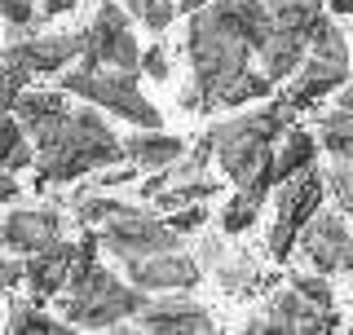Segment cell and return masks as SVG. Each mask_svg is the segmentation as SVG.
Returning <instances> with one entry per match:
<instances>
[{
	"label": "cell",
	"mask_w": 353,
	"mask_h": 335,
	"mask_svg": "<svg viewBox=\"0 0 353 335\" xmlns=\"http://www.w3.org/2000/svg\"><path fill=\"white\" fill-rule=\"evenodd\" d=\"M190 31H185V58H190V84H181L176 106L190 115H212L225 102L230 84L252 66V44L243 36L230 0H208L203 9H194Z\"/></svg>",
	"instance_id": "obj_1"
},
{
	"label": "cell",
	"mask_w": 353,
	"mask_h": 335,
	"mask_svg": "<svg viewBox=\"0 0 353 335\" xmlns=\"http://www.w3.org/2000/svg\"><path fill=\"white\" fill-rule=\"evenodd\" d=\"M296 119L292 106L274 97L265 110H243L234 119H221L208 128L212 137V154L221 172L234 181V190H252V194L270 199L274 190V146H279L283 128Z\"/></svg>",
	"instance_id": "obj_2"
},
{
	"label": "cell",
	"mask_w": 353,
	"mask_h": 335,
	"mask_svg": "<svg viewBox=\"0 0 353 335\" xmlns=\"http://www.w3.org/2000/svg\"><path fill=\"white\" fill-rule=\"evenodd\" d=\"M124 159V141L110 132V124L97 115L93 106L66 110V119L53 132H44L36 141V185H62L75 176H88L106 163Z\"/></svg>",
	"instance_id": "obj_3"
},
{
	"label": "cell",
	"mask_w": 353,
	"mask_h": 335,
	"mask_svg": "<svg viewBox=\"0 0 353 335\" xmlns=\"http://www.w3.org/2000/svg\"><path fill=\"white\" fill-rule=\"evenodd\" d=\"M146 300H150V292L115 278L110 270H102V265H93L80 283L66 287L62 318L71 322V327H80V331H119V322L137 318Z\"/></svg>",
	"instance_id": "obj_4"
},
{
	"label": "cell",
	"mask_w": 353,
	"mask_h": 335,
	"mask_svg": "<svg viewBox=\"0 0 353 335\" xmlns=\"http://www.w3.org/2000/svg\"><path fill=\"white\" fill-rule=\"evenodd\" d=\"M62 93L66 97H84L88 106L110 110V115L128 119L137 128H163V115L154 110V102H146L137 88V75L132 71H110V66H75V71L62 75Z\"/></svg>",
	"instance_id": "obj_5"
},
{
	"label": "cell",
	"mask_w": 353,
	"mask_h": 335,
	"mask_svg": "<svg viewBox=\"0 0 353 335\" xmlns=\"http://www.w3.org/2000/svg\"><path fill=\"white\" fill-rule=\"evenodd\" d=\"M274 194V230H270V256L274 261H287L296 252V234L318 207H323V194H327V172L318 163L292 172L287 181H279L270 190Z\"/></svg>",
	"instance_id": "obj_6"
},
{
	"label": "cell",
	"mask_w": 353,
	"mask_h": 335,
	"mask_svg": "<svg viewBox=\"0 0 353 335\" xmlns=\"http://www.w3.org/2000/svg\"><path fill=\"white\" fill-rule=\"evenodd\" d=\"M97 243L115 256V261H132V256H150V252H168L181 247V234H176L163 216H154L146 207L119 203V212L97 225Z\"/></svg>",
	"instance_id": "obj_7"
},
{
	"label": "cell",
	"mask_w": 353,
	"mask_h": 335,
	"mask_svg": "<svg viewBox=\"0 0 353 335\" xmlns=\"http://www.w3.org/2000/svg\"><path fill=\"white\" fill-rule=\"evenodd\" d=\"M80 66H110V71H132L141 75V49L132 36V22L124 14V5H106L97 9L93 27L84 31V49H80Z\"/></svg>",
	"instance_id": "obj_8"
},
{
	"label": "cell",
	"mask_w": 353,
	"mask_h": 335,
	"mask_svg": "<svg viewBox=\"0 0 353 335\" xmlns=\"http://www.w3.org/2000/svg\"><path fill=\"white\" fill-rule=\"evenodd\" d=\"M340 314L336 309H323L314 300H305L296 287H283V292L270 296L265 314H256L248 322V335H318V331H336Z\"/></svg>",
	"instance_id": "obj_9"
},
{
	"label": "cell",
	"mask_w": 353,
	"mask_h": 335,
	"mask_svg": "<svg viewBox=\"0 0 353 335\" xmlns=\"http://www.w3.org/2000/svg\"><path fill=\"white\" fill-rule=\"evenodd\" d=\"M296 252L327 278L331 274H353V234H349L340 212L318 207L314 216L301 225V234H296Z\"/></svg>",
	"instance_id": "obj_10"
},
{
	"label": "cell",
	"mask_w": 353,
	"mask_h": 335,
	"mask_svg": "<svg viewBox=\"0 0 353 335\" xmlns=\"http://www.w3.org/2000/svg\"><path fill=\"white\" fill-rule=\"evenodd\" d=\"M119 265L128 270V283L141 287V292H190V287H199V278H203V265L185 247L132 256V261H119Z\"/></svg>",
	"instance_id": "obj_11"
},
{
	"label": "cell",
	"mask_w": 353,
	"mask_h": 335,
	"mask_svg": "<svg viewBox=\"0 0 353 335\" xmlns=\"http://www.w3.org/2000/svg\"><path fill=\"white\" fill-rule=\"evenodd\" d=\"M137 322L150 335H212L216 331V318L190 292H163L159 300H146Z\"/></svg>",
	"instance_id": "obj_12"
},
{
	"label": "cell",
	"mask_w": 353,
	"mask_h": 335,
	"mask_svg": "<svg viewBox=\"0 0 353 335\" xmlns=\"http://www.w3.org/2000/svg\"><path fill=\"white\" fill-rule=\"evenodd\" d=\"M80 49H84V31H62V36H40L36 31V36L9 40L5 58L22 66L27 75H58L80 58Z\"/></svg>",
	"instance_id": "obj_13"
},
{
	"label": "cell",
	"mask_w": 353,
	"mask_h": 335,
	"mask_svg": "<svg viewBox=\"0 0 353 335\" xmlns=\"http://www.w3.org/2000/svg\"><path fill=\"white\" fill-rule=\"evenodd\" d=\"M349 62H340V58H323V53H305V62L296 66L292 75H287V84L283 88V97L279 102L283 106H292V110H309V106H318L323 97H331L340 84L349 80Z\"/></svg>",
	"instance_id": "obj_14"
},
{
	"label": "cell",
	"mask_w": 353,
	"mask_h": 335,
	"mask_svg": "<svg viewBox=\"0 0 353 335\" xmlns=\"http://www.w3.org/2000/svg\"><path fill=\"white\" fill-rule=\"evenodd\" d=\"M199 265H203V270H212V274H216V283L225 287L230 296H256L261 287H270V278L261 274V265L252 261L248 252L225 247V243L212 238V234L199 243Z\"/></svg>",
	"instance_id": "obj_15"
},
{
	"label": "cell",
	"mask_w": 353,
	"mask_h": 335,
	"mask_svg": "<svg viewBox=\"0 0 353 335\" xmlns=\"http://www.w3.org/2000/svg\"><path fill=\"white\" fill-rule=\"evenodd\" d=\"M53 238H62L58 207H18V212H9V216L0 221V247H9V252L31 256Z\"/></svg>",
	"instance_id": "obj_16"
},
{
	"label": "cell",
	"mask_w": 353,
	"mask_h": 335,
	"mask_svg": "<svg viewBox=\"0 0 353 335\" xmlns=\"http://www.w3.org/2000/svg\"><path fill=\"white\" fill-rule=\"evenodd\" d=\"M71 261H75V243H66V238L44 243L40 252H31L27 261H22V278L31 283L36 300H49V296L62 292L66 278H71Z\"/></svg>",
	"instance_id": "obj_17"
},
{
	"label": "cell",
	"mask_w": 353,
	"mask_h": 335,
	"mask_svg": "<svg viewBox=\"0 0 353 335\" xmlns=\"http://www.w3.org/2000/svg\"><path fill=\"white\" fill-rule=\"evenodd\" d=\"M305 53H309V36H305V31H292V27L270 22V31H265V44L256 49V58H261V71L270 75L274 84H283L287 75L305 62Z\"/></svg>",
	"instance_id": "obj_18"
},
{
	"label": "cell",
	"mask_w": 353,
	"mask_h": 335,
	"mask_svg": "<svg viewBox=\"0 0 353 335\" xmlns=\"http://www.w3.org/2000/svg\"><path fill=\"white\" fill-rule=\"evenodd\" d=\"M14 110H18V124H22V132L31 137V146L44 137V132H53L66 119V110H71V102H66V93L58 88V93H27L22 88L18 93V102H14Z\"/></svg>",
	"instance_id": "obj_19"
},
{
	"label": "cell",
	"mask_w": 353,
	"mask_h": 335,
	"mask_svg": "<svg viewBox=\"0 0 353 335\" xmlns=\"http://www.w3.org/2000/svg\"><path fill=\"white\" fill-rule=\"evenodd\" d=\"M185 141L172 137L163 128H137L132 137L124 141V159L137 163V172H154V168H168L172 159H181Z\"/></svg>",
	"instance_id": "obj_20"
},
{
	"label": "cell",
	"mask_w": 353,
	"mask_h": 335,
	"mask_svg": "<svg viewBox=\"0 0 353 335\" xmlns=\"http://www.w3.org/2000/svg\"><path fill=\"white\" fill-rule=\"evenodd\" d=\"M318 163V137L309 128H283V146H274V185L287 181L292 172H301V168Z\"/></svg>",
	"instance_id": "obj_21"
},
{
	"label": "cell",
	"mask_w": 353,
	"mask_h": 335,
	"mask_svg": "<svg viewBox=\"0 0 353 335\" xmlns=\"http://www.w3.org/2000/svg\"><path fill=\"white\" fill-rule=\"evenodd\" d=\"M31 163H36V146H31V137L22 132L14 110H5V115H0V168L22 172V168H31Z\"/></svg>",
	"instance_id": "obj_22"
},
{
	"label": "cell",
	"mask_w": 353,
	"mask_h": 335,
	"mask_svg": "<svg viewBox=\"0 0 353 335\" xmlns=\"http://www.w3.org/2000/svg\"><path fill=\"white\" fill-rule=\"evenodd\" d=\"M216 190H221V181H212V176L199 172V176H185V181H168L150 203L159 212H172V207H185V203H208Z\"/></svg>",
	"instance_id": "obj_23"
},
{
	"label": "cell",
	"mask_w": 353,
	"mask_h": 335,
	"mask_svg": "<svg viewBox=\"0 0 353 335\" xmlns=\"http://www.w3.org/2000/svg\"><path fill=\"white\" fill-rule=\"evenodd\" d=\"M318 137H323V150L331 159H353V115L349 110H327L318 115Z\"/></svg>",
	"instance_id": "obj_24"
},
{
	"label": "cell",
	"mask_w": 353,
	"mask_h": 335,
	"mask_svg": "<svg viewBox=\"0 0 353 335\" xmlns=\"http://www.w3.org/2000/svg\"><path fill=\"white\" fill-rule=\"evenodd\" d=\"M5 331H14V335H66L71 322H53L49 314H40L36 305H14L9 309Z\"/></svg>",
	"instance_id": "obj_25"
},
{
	"label": "cell",
	"mask_w": 353,
	"mask_h": 335,
	"mask_svg": "<svg viewBox=\"0 0 353 335\" xmlns=\"http://www.w3.org/2000/svg\"><path fill=\"white\" fill-rule=\"evenodd\" d=\"M261 207H265L261 194H252V190H234V199H230L225 212H221V230H225V234L252 230V225H256V216H261Z\"/></svg>",
	"instance_id": "obj_26"
},
{
	"label": "cell",
	"mask_w": 353,
	"mask_h": 335,
	"mask_svg": "<svg viewBox=\"0 0 353 335\" xmlns=\"http://www.w3.org/2000/svg\"><path fill=\"white\" fill-rule=\"evenodd\" d=\"M124 5H128V18H137L146 31H154V36H159V31H168V22L176 18V5H172V0H124Z\"/></svg>",
	"instance_id": "obj_27"
},
{
	"label": "cell",
	"mask_w": 353,
	"mask_h": 335,
	"mask_svg": "<svg viewBox=\"0 0 353 335\" xmlns=\"http://www.w3.org/2000/svg\"><path fill=\"white\" fill-rule=\"evenodd\" d=\"M287 287H296L305 300H314V305H323V309H331L336 305V292H331V283H327V274H292L287 278Z\"/></svg>",
	"instance_id": "obj_28"
},
{
	"label": "cell",
	"mask_w": 353,
	"mask_h": 335,
	"mask_svg": "<svg viewBox=\"0 0 353 335\" xmlns=\"http://www.w3.org/2000/svg\"><path fill=\"white\" fill-rule=\"evenodd\" d=\"M27 80H31V75L0 53V115H5V110H14V102H18L22 88H27Z\"/></svg>",
	"instance_id": "obj_29"
},
{
	"label": "cell",
	"mask_w": 353,
	"mask_h": 335,
	"mask_svg": "<svg viewBox=\"0 0 353 335\" xmlns=\"http://www.w3.org/2000/svg\"><path fill=\"white\" fill-rule=\"evenodd\" d=\"M327 190L336 194V203L345 207V212H353V159H336V163H331Z\"/></svg>",
	"instance_id": "obj_30"
},
{
	"label": "cell",
	"mask_w": 353,
	"mask_h": 335,
	"mask_svg": "<svg viewBox=\"0 0 353 335\" xmlns=\"http://www.w3.org/2000/svg\"><path fill=\"white\" fill-rule=\"evenodd\" d=\"M176 234H194V230H203V221H208V207L203 203H185V207H172V216H163Z\"/></svg>",
	"instance_id": "obj_31"
},
{
	"label": "cell",
	"mask_w": 353,
	"mask_h": 335,
	"mask_svg": "<svg viewBox=\"0 0 353 335\" xmlns=\"http://www.w3.org/2000/svg\"><path fill=\"white\" fill-rule=\"evenodd\" d=\"M141 75H150V80H159V84L172 75V62H168V49H163V40L150 44V49L141 53Z\"/></svg>",
	"instance_id": "obj_32"
},
{
	"label": "cell",
	"mask_w": 353,
	"mask_h": 335,
	"mask_svg": "<svg viewBox=\"0 0 353 335\" xmlns=\"http://www.w3.org/2000/svg\"><path fill=\"white\" fill-rule=\"evenodd\" d=\"M36 5H40V0H0V18H5L9 27H22V22L40 18Z\"/></svg>",
	"instance_id": "obj_33"
},
{
	"label": "cell",
	"mask_w": 353,
	"mask_h": 335,
	"mask_svg": "<svg viewBox=\"0 0 353 335\" xmlns=\"http://www.w3.org/2000/svg\"><path fill=\"white\" fill-rule=\"evenodd\" d=\"M22 278V261H14V256H0V296L9 292V287H18Z\"/></svg>",
	"instance_id": "obj_34"
},
{
	"label": "cell",
	"mask_w": 353,
	"mask_h": 335,
	"mask_svg": "<svg viewBox=\"0 0 353 335\" xmlns=\"http://www.w3.org/2000/svg\"><path fill=\"white\" fill-rule=\"evenodd\" d=\"M22 194V185H18V176L9 172V168H0V203H14V199Z\"/></svg>",
	"instance_id": "obj_35"
},
{
	"label": "cell",
	"mask_w": 353,
	"mask_h": 335,
	"mask_svg": "<svg viewBox=\"0 0 353 335\" xmlns=\"http://www.w3.org/2000/svg\"><path fill=\"white\" fill-rule=\"evenodd\" d=\"M75 0H40V14L44 18H58V14H71Z\"/></svg>",
	"instance_id": "obj_36"
},
{
	"label": "cell",
	"mask_w": 353,
	"mask_h": 335,
	"mask_svg": "<svg viewBox=\"0 0 353 335\" xmlns=\"http://www.w3.org/2000/svg\"><path fill=\"white\" fill-rule=\"evenodd\" d=\"M336 97H340V102H336L340 110H349V106H353V75H349V80H345V84L336 88Z\"/></svg>",
	"instance_id": "obj_37"
},
{
	"label": "cell",
	"mask_w": 353,
	"mask_h": 335,
	"mask_svg": "<svg viewBox=\"0 0 353 335\" xmlns=\"http://www.w3.org/2000/svg\"><path fill=\"white\" fill-rule=\"evenodd\" d=\"M327 9L336 18H353V0H327Z\"/></svg>",
	"instance_id": "obj_38"
},
{
	"label": "cell",
	"mask_w": 353,
	"mask_h": 335,
	"mask_svg": "<svg viewBox=\"0 0 353 335\" xmlns=\"http://www.w3.org/2000/svg\"><path fill=\"white\" fill-rule=\"evenodd\" d=\"M208 0H176V14H194V9H203Z\"/></svg>",
	"instance_id": "obj_39"
}]
</instances>
